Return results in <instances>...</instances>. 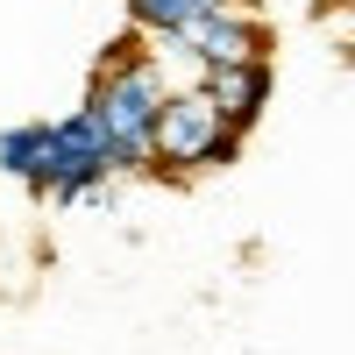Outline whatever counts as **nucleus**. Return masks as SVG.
<instances>
[{"label": "nucleus", "mask_w": 355, "mask_h": 355, "mask_svg": "<svg viewBox=\"0 0 355 355\" xmlns=\"http://www.w3.org/2000/svg\"><path fill=\"white\" fill-rule=\"evenodd\" d=\"M0 171H8L28 199H50V121L0 128Z\"/></svg>", "instance_id": "obj_5"}, {"label": "nucleus", "mask_w": 355, "mask_h": 355, "mask_svg": "<svg viewBox=\"0 0 355 355\" xmlns=\"http://www.w3.org/2000/svg\"><path fill=\"white\" fill-rule=\"evenodd\" d=\"M242 157V135L220 121V107L199 93V85H171V100L150 128V178H171L185 185L199 171H227Z\"/></svg>", "instance_id": "obj_2"}, {"label": "nucleus", "mask_w": 355, "mask_h": 355, "mask_svg": "<svg viewBox=\"0 0 355 355\" xmlns=\"http://www.w3.org/2000/svg\"><path fill=\"white\" fill-rule=\"evenodd\" d=\"M227 8H249V0H128V28L135 36H178V28H192L206 15H227Z\"/></svg>", "instance_id": "obj_6"}, {"label": "nucleus", "mask_w": 355, "mask_h": 355, "mask_svg": "<svg viewBox=\"0 0 355 355\" xmlns=\"http://www.w3.org/2000/svg\"><path fill=\"white\" fill-rule=\"evenodd\" d=\"M199 93L220 107V121L234 128V135H249L263 114H270V100H277V64L263 57V64H234V71H214V78H199Z\"/></svg>", "instance_id": "obj_4"}, {"label": "nucleus", "mask_w": 355, "mask_h": 355, "mask_svg": "<svg viewBox=\"0 0 355 355\" xmlns=\"http://www.w3.org/2000/svg\"><path fill=\"white\" fill-rule=\"evenodd\" d=\"M270 21H263L256 8H227V15H206L192 28H178V36H164L171 57H185V64L199 78H214V71H234V64H263L270 57Z\"/></svg>", "instance_id": "obj_3"}, {"label": "nucleus", "mask_w": 355, "mask_h": 355, "mask_svg": "<svg viewBox=\"0 0 355 355\" xmlns=\"http://www.w3.org/2000/svg\"><path fill=\"white\" fill-rule=\"evenodd\" d=\"M171 100V78H164V57H150L135 43V28L121 43H114V57H100L93 85H85V100L71 107L85 128H93L100 142V171L107 178H128V171H150V128L157 114Z\"/></svg>", "instance_id": "obj_1"}]
</instances>
